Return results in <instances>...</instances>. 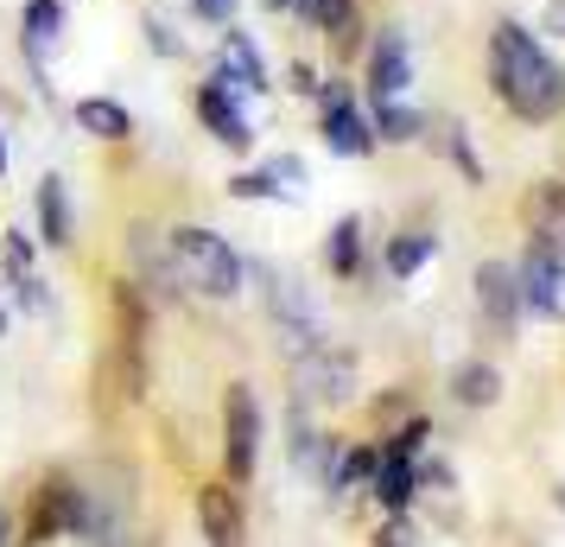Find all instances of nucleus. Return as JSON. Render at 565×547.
<instances>
[{
	"instance_id": "c85d7f7f",
	"label": "nucleus",
	"mask_w": 565,
	"mask_h": 547,
	"mask_svg": "<svg viewBox=\"0 0 565 547\" xmlns=\"http://www.w3.org/2000/svg\"><path fill=\"white\" fill-rule=\"evenodd\" d=\"M140 39H147V52L166 57V64L191 57V39H184V32L172 27V20H166V13H147V20H140Z\"/></svg>"
},
{
	"instance_id": "6e6552de",
	"label": "nucleus",
	"mask_w": 565,
	"mask_h": 547,
	"mask_svg": "<svg viewBox=\"0 0 565 547\" xmlns=\"http://www.w3.org/2000/svg\"><path fill=\"white\" fill-rule=\"evenodd\" d=\"M413 90V45L401 27H375L362 45V103H401Z\"/></svg>"
},
{
	"instance_id": "e433bc0d",
	"label": "nucleus",
	"mask_w": 565,
	"mask_h": 547,
	"mask_svg": "<svg viewBox=\"0 0 565 547\" xmlns=\"http://www.w3.org/2000/svg\"><path fill=\"white\" fill-rule=\"evenodd\" d=\"M89 547H147V541H134L128 528H115V535H103V541H89Z\"/></svg>"
},
{
	"instance_id": "bb28decb",
	"label": "nucleus",
	"mask_w": 565,
	"mask_h": 547,
	"mask_svg": "<svg viewBox=\"0 0 565 547\" xmlns=\"http://www.w3.org/2000/svg\"><path fill=\"white\" fill-rule=\"evenodd\" d=\"M375 471H382V440H350L343 445V471H337V496L369 491Z\"/></svg>"
},
{
	"instance_id": "39448f33",
	"label": "nucleus",
	"mask_w": 565,
	"mask_h": 547,
	"mask_svg": "<svg viewBox=\"0 0 565 547\" xmlns=\"http://www.w3.org/2000/svg\"><path fill=\"white\" fill-rule=\"evenodd\" d=\"M311 103H318V140H324L337 159H369V154H382L375 122H369V103H362V83L324 77Z\"/></svg>"
},
{
	"instance_id": "dca6fc26",
	"label": "nucleus",
	"mask_w": 565,
	"mask_h": 547,
	"mask_svg": "<svg viewBox=\"0 0 565 547\" xmlns=\"http://www.w3.org/2000/svg\"><path fill=\"white\" fill-rule=\"evenodd\" d=\"M32 223H39V242L45 249H71L77 242V210H71L64 172H45V179L32 185Z\"/></svg>"
},
{
	"instance_id": "5701e85b",
	"label": "nucleus",
	"mask_w": 565,
	"mask_h": 547,
	"mask_svg": "<svg viewBox=\"0 0 565 547\" xmlns=\"http://www.w3.org/2000/svg\"><path fill=\"white\" fill-rule=\"evenodd\" d=\"M426 147H438V154L451 159L463 172V185H489V166L477 159V140H470V128H463L458 115H433V134H426Z\"/></svg>"
},
{
	"instance_id": "f3484780",
	"label": "nucleus",
	"mask_w": 565,
	"mask_h": 547,
	"mask_svg": "<svg viewBox=\"0 0 565 547\" xmlns=\"http://www.w3.org/2000/svg\"><path fill=\"white\" fill-rule=\"evenodd\" d=\"M64 32H71V0H26L20 7V57L26 64H45L64 45Z\"/></svg>"
},
{
	"instance_id": "aec40b11",
	"label": "nucleus",
	"mask_w": 565,
	"mask_h": 547,
	"mask_svg": "<svg viewBox=\"0 0 565 547\" xmlns=\"http://www.w3.org/2000/svg\"><path fill=\"white\" fill-rule=\"evenodd\" d=\"M445 389H451V401L458 408H470V414H483V408H495L502 401V369L489 364V357H463V364H451V376H445Z\"/></svg>"
},
{
	"instance_id": "7ed1b4c3",
	"label": "nucleus",
	"mask_w": 565,
	"mask_h": 547,
	"mask_svg": "<svg viewBox=\"0 0 565 547\" xmlns=\"http://www.w3.org/2000/svg\"><path fill=\"white\" fill-rule=\"evenodd\" d=\"M108 306H115V332H108V382L121 401H140L153 369H147V338H153V299L134 287V281H115L108 287Z\"/></svg>"
},
{
	"instance_id": "ddd939ff",
	"label": "nucleus",
	"mask_w": 565,
	"mask_h": 547,
	"mask_svg": "<svg viewBox=\"0 0 565 547\" xmlns=\"http://www.w3.org/2000/svg\"><path fill=\"white\" fill-rule=\"evenodd\" d=\"M470 293H477V318H483V332L509 344L514 332H521V318H527V313H521V281H514V261L489 255L483 267H477Z\"/></svg>"
},
{
	"instance_id": "423d86ee",
	"label": "nucleus",
	"mask_w": 565,
	"mask_h": 547,
	"mask_svg": "<svg viewBox=\"0 0 565 547\" xmlns=\"http://www.w3.org/2000/svg\"><path fill=\"white\" fill-rule=\"evenodd\" d=\"M248 281H255L260 306H267V318H274V332H280L286 357L292 350H306L311 338H318V313H311V287L292 274V267H280V261H248Z\"/></svg>"
},
{
	"instance_id": "6ab92c4d",
	"label": "nucleus",
	"mask_w": 565,
	"mask_h": 547,
	"mask_svg": "<svg viewBox=\"0 0 565 547\" xmlns=\"http://www.w3.org/2000/svg\"><path fill=\"white\" fill-rule=\"evenodd\" d=\"M71 122H77L89 140H103V147H128L134 140V108L115 103V96H77V103H71Z\"/></svg>"
},
{
	"instance_id": "a19ab883",
	"label": "nucleus",
	"mask_w": 565,
	"mask_h": 547,
	"mask_svg": "<svg viewBox=\"0 0 565 547\" xmlns=\"http://www.w3.org/2000/svg\"><path fill=\"white\" fill-rule=\"evenodd\" d=\"M553 503H559V509H565V484H559V491H553Z\"/></svg>"
},
{
	"instance_id": "a211bd4d",
	"label": "nucleus",
	"mask_w": 565,
	"mask_h": 547,
	"mask_svg": "<svg viewBox=\"0 0 565 547\" xmlns=\"http://www.w3.org/2000/svg\"><path fill=\"white\" fill-rule=\"evenodd\" d=\"M521 230L534 235V242L565 249V179L527 185V198H521Z\"/></svg>"
},
{
	"instance_id": "393cba45",
	"label": "nucleus",
	"mask_w": 565,
	"mask_h": 547,
	"mask_svg": "<svg viewBox=\"0 0 565 547\" xmlns=\"http://www.w3.org/2000/svg\"><path fill=\"white\" fill-rule=\"evenodd\" d=\"M324 267H331L337 281H356L362 274V217L356 210H343L324 235Z\"/></svg>"
},
{
	"instance_id": "2f4dec72",
	"label": "nucleus",
	"mask_w": 565,
	"mask_h": 547,
	"mask_svg": "<svg viewBox=\"0 0 565 547\" xmlns=\"http://www.w3.org/2000/svg\"><path fill=\"white\" fill-rule=\"evenodd\" d=\"M318 83H324V71H318L311 57H292V64H286V90H292L299 103H311V96H318Z\"/></svg>"
},
{
	"instance_id": "cd10ccee",
	"label": "nucleus",
	"mask_w": 565,
	"mask_h": 547,
	"mask_svg": "<svg viewBox=\"0 0 565 547\" xmlns=\"http://www.w3.org/2000/svg\"><path fill=\"white\" fill-rule=\"evenodd\" d=\"M426 440H433V414H407L401 427H387V433H382V452H387V459H419Z\"/></svg>"
},
{
	"instance_id": "20e7f679",
	"label": "nucleus",
	"mask_w": 565,
	"mask_h": 547,
	"mask_svg": "<svg viewBox=\"0 0 565 547\" xmlns=\"http://www.w3.org/2000/svg\"><path fill=\"white\" fill-rule=\"evenodd\" d=\"M292 401L299 408H350L356 401V350L324 332L306 350H292Z\"/></svg>"
},
{
	"instance_id": "4468645a",
	"label": "nucleus",
	"mask_w": 565,
	"mask_h": 547,
	"mask_svg": "<svg viewBox=\"0 0 565 547\" xmlns=\"http://www.w3.org/2000/svg\"><path fill=\"white\" fill-rule=\"evenodd\" d=\"M210 71H223L242 96H267V90H274V64H267V52H260L255 32H242V27H223Z\"/></svg>"
},
{
	"instance_id": "58836bf2",
	"label": "nucleus",
	"mask_w": 565,
	"mask_h": 547,
	"mask_svg": "<svg viewBox=\"0 0 565 547\" xmlns=\"http://www.w3.org/2000/svg\"><path fill=\"white\" fill-rule=\"evenodd\" d=\"M13 541V516H7V509H0V547Z\"/></svg>"
},
{
	"instance_id": "b1692460",
	"label": "nucleus",
	"mask_w": 565,
	"mask_h": 547,
	"mask_svg": "<svg viewBox=\"0 0 565 547\" xmlns=\"http://www.w3.org/2000/svg\"><path fill=\"white\" fill-rule=\"evenodd\" d=\"M369 491L382 496L387 516H407L413 496H419V459H387V452H382V471H375V484H369Z\"/></svg>"
},
{
	"instance_id": "2eb2a0df",
	"label": "nucleus",
	"mask_w": 565,
	"mask_h": 547,
	"mask_svg": "<svg viewBox=\"0 0 565 547\" xmlns=\"http://www.w3.org/2000/svg\"><path fill=\"white\" fill-rule=\"evenodd\" d=\"M198 528H204V547H242L248 541V516H242V491L230 477H216L198 491Z\"/></svg>"
},
{
	"instance_id": "c9c22d12",
	"label": "nucleus",
	"mask_w": 565,
	"mask_h": 547,
	"mask_svg": "<svg viewBox=\"0 0 565 547\" xmlns=\"http://www.w3.org/2000/svg\"><path fill=\"white\" fill-rule=\"evenodd\" d=\"M540 39H565V0H546L540 7Z\"/></svg>"
},
{
	"instance_id": "79ce46f5",
	"label": "nucleus",
	"mask_w": 565,
	"mask_h": 547,
	"mask_svg": "<svg viewBox=\"0 0 565 547\" xmlns=\"http://www.w3.org/2000/svg\"><path fill=\"white\" fill-rule=\"evenodd\" d=\"M0 338H7V313H0Z\"/></svg>"
},
{
	"instance_id": "1a4fd4ad",
	"label": "nucleus",
	"mask_w": 565,
	"mask_h": 547,
	"mask_svg": "<svg viewBox=\"0 0 565 547\" xmlns=\"http://www.w3.org/2000/svg\"><path fill=\"white\" fill-rule=\"evenodd\" d=\"M260 465V401L248 382H230L223 389V471H230V484L242 491Z\"/></svg>"
},
{
	"instance_id": "9b49d317",
	"label": "nucleus",
	"mask_w": 565,
	"mask_h": 547,
	"mask_svg": "<svg viewBox=\"0 0 565 547\" xmlns=\"http://www.w3.org/2000/svg\"><path fill=\"white\" fill-rule=\"evenodd\" d=\"M514 281H521V313L527 318H559L565 313V249L534 242L514 255Z\"/></svg>"
},
{
	"instance_id": "4c0bfd02",
	"label": "nucleus",
	"mask_w": 565,
	"mask_h": 547,
	"mask_svg": "<svg viewBox=\"0 0 565 547\" xmlns=\"http://www.w3.org/2000/svg\"><path fill=\"white\" fill-rule=\"evenodd\" d=\"M7 166H13V147H7V122H0V179H7Z\"/></svg>"
},
{
	"instance_id": "72a5a7b5",
	"label": "nucleus",
	"mask_w": 565,
	"mask_h": 547,
	"mask_svg": "<svg viewBox=\"0 0 565 547\" xmlns=\"http://www.w3.org/2000/svg\"><path fill=\"white\" fill-rule=\"evenodd\" d=\"M260 166H267L280 185H306V159L299 154H260Z\"/></svg>"
},
{
	"instance_id": "c756f323",
	"label": "nucleus",
	"mask_w": 565,
	"mask_h": 547,
	"mask_svg": "<svg viewBox=\"0 0 565 547\" xmlns=\"http://www.w3.org/2000/svg\"><path fill=\"white\" fill-rule=\"evenodd\" d=\"M7 293L20 299V313H32V318H57V299H52V287H45L39 274H7Z\"/></svg>"
},
{
	"instance_id": "f257e3e1",
	"label": "nucleus",
	"mask_w": 565,
	"mask_h": 547,
	"mask_svg": "<svg viewBox=\"0 0 565 547\" xmlns=\"http://www.w3.org/2000/svg\"><path fill=\"white\" fill-rule=\"evenodd\" d=\"M483 77H489V96L509 108L521 128H553L565 115V64L546 52L540 32L521 27L514 13L489 20Z\"/></svg>"
},
{
	"instance_id": "4be33fe9",
	"label": "nucleus",
	"mask_w": 565,
	"mask_h": 547,
	"mask_svg": "<svg viewBox=\"0 0 565 547\" xmlns=\"http://www.w3.org/2000/svg\"><path fill=\"white\" fill-rule=\"evenodd\" d=\"M369 122H375V140L382 147H426V134H433V115L413 108L407 96L401 103H369Z\"/></svg>"
},
{
	"instance_id": "412c9836",
	"label": "nucleus",
	"mask_w": 565,
	"mask_h": 547,
	"mask_svg": "<svg viewBox=\"0 0 565 547\" xmlns=\"http://www.w3.org/2000/svg\"><path fill=\"white\" fill-rule=\"evenodd\" d=\"M433 255H438V235L433 230H401V235H387L382 267H387V281H394V287H413V281L433 267Z\"/></svg>"
},
{
	"instance_id": "473e14b6",
	"label": "nucleus",
	"mask_w": 565,
	"mask_h": 547,
	"mask_svg": "<svg viewBox=\"0 0 565 547\" xmlns=\"http://www.w3.org/2000/svg\"><path fill=\"white\" fill-rule=\"evenodd\" d=\"M0 267H7V274H32V235H26V230H7Z\"/></svg>"
},
{
	"instance_id": "ea45409f",
	"label": "nucleus",
	"mask_w": 565,
	"mask_h": 547,
	"mask_svg": "<svg viewBox=\"0 0 565 547\" xmlns=\"http://www.w3.org/2000/svg\"><path fill=\"white\" fill-rule=\"evenodd\" d=\"M260 7H267V13H292V0H260Z\"/></svg>"
},
{
	"instance_id": "7c9ffc66",
	"label": "nucleus",
	"mask_w": 565,
	"mask_h": 547,
	"mask_svg": "<svg viewBox=\"0 0 565 547\" xmlns=\"http://www.w3.org/2000/svg\"><path fill=\"white\" fill-rule=\"evenodd\" d=\"M184 7H191V20H198V27H235V13H242V0H184Z\"/></svg>"
},
{
	"instance_id": "f03ea898",
	"label": "nucleus",
	"mask_w": 565,
	"mask_h": 547,
	"mask_svg": "<svg viewBox=\"0 0 565 547\" xmlns=\"http://www.w3.org/2000/svg\"><path fill=\"white\" fill-rule=\"evenodd\" d=\"M166 242H172L184 293H198V299H210V306H230V299L248 293V261L235 255L230 235H216L210 223H172Z\"/></svg>"
},
{
	"instance_id": "0eeeda50",
	"label": "nucleus",
	"mask_w": 565,
	"mask_h": 547,
	"mask_svg": "<svg viewBox=\"0 0 565 547\" xmlns=\"http://www.w3.org/2000/svg\"><path fill=\"white\" fill-rule=\"evenodd\" d=\"M248 96L235 90L223 71H210L198 90H191V108H198V128L223 147V154H255V122H248Z\"/></svg>"
},
{
	"instance_id": "f8f14e48",
	"label": "nucleus",
	"mask_w": 565,
	"mask_h": 547,
	"mask_svg": "<svg viewBox=\"0 0 565 547\" xmlns=\"http://www.w3.org/2000/svg\"><path fill=\"white\" fill-rule=\"evenodd\" d=\"M57 535H83V484L71 471H45L32 491V516H26V547H45Z\"/></svg>"
},
{
	"instance_id": "9d476101",
	"label": "nucleus",
	"mask_w": 565,
	"mask_h": 547,
	"mask_svg": "<svg viewBox=\"0 0 565 547\" xmlns=\"http://www.w3.org/2000/svg\"><path fill=\"white\" fill-rule=\"evenodd\" d=\"M128 281L153 306H179L184 299V281H179V261H172V242H166V230L159 223H134L128 230Z\"/></svg>"
},
{
	"instance_id": "a878e982",
	"label": "nucleus",
	"mask_w": 565,
	"mask_h": 547,
	"mask_svg": "<svg viewBox=\"0 0 565 547\" xmlns=\"http://www.w3.org/2000/svg\"><path fill=\"white\" fill-rule=\"evenodd\" d=\"M230 191L235 204H292V185H280L267 166H242V172H230Z\"/></svg>"
},
{
	"instance_id": "f704fd0d",
	"label": "nucleus",
	"mask_w": 565,
	"mask_h": 547,
	"mask_svg": "<svg viewBox=\"0 0 565 547\" xmlns=\"http://www.w3.org/2000/svg\"><path fill=\"white\" fill-rule=\"evenodd\" d=\"M419 541V528H413L407 516H387L382 528H375V547H413Z\"/></svg>"
}]
</instances>
